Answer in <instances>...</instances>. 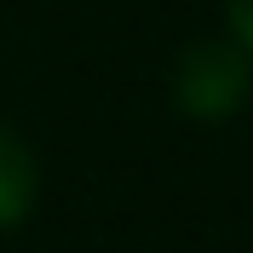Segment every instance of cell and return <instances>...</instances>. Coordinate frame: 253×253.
I'll return each mask as SVG.
<instances>
[{"label":"cell","mask_w":253,"mask_h":253,"mask_svg":"<svg viewBox=\"0 0 253 253\" xmlns=\"http://www.w3.org/2000/svg\"><path fill=\"white\" fill-rule=\"evenodd\" d=\"M253 98V58L230 35L190 41L173 63V110L190 121H230Z\"/></svg>","instance_id":"1"},{"label":"cell","mask_w":253,"mask_h":253,"mask_svg":"<svg viewBox=\"0 0 253 253\" xmlns=\"http://www.w3.org/2000/svg\"><path fill=\"white\" fill-rule=\"evenodd\" d=\"M35 202H41V161L17 138V126L0 121V230H17L35 213Z\"/></svg>","instance_id":"2"},{"label":"cell","mask_w":253,"mask_h":253,"mask_svg":"<svg viewBox=\"0 0 253 253\" xmlns=\"http://www.w3.org/2000/svg\"><path fill=\"white\" fill-rule=\"evenodd\" d=\"M224 35L253 58V0H224Z\"/></svg>","instance_id":"3"}]
</instances>
